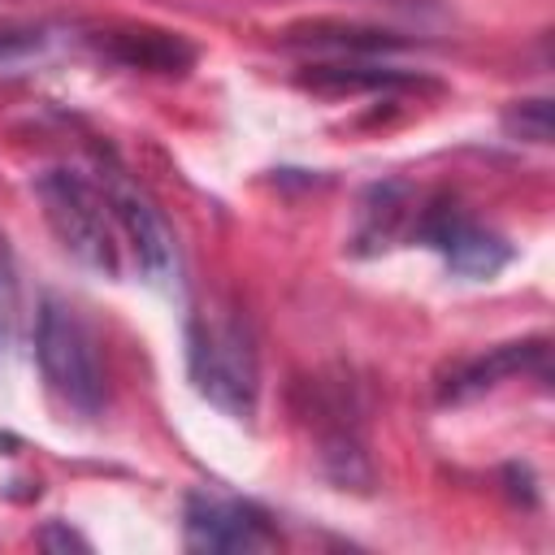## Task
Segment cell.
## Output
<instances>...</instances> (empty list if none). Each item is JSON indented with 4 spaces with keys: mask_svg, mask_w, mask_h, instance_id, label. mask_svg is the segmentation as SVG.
I'll return each mask as SVG.
<instances>
[{
    "mask_svg": "<svg viewBox=\"0 0 555 555\" xmlns=\"http://www.w3.org/2000/svg\"><path fill=\"white\" fill-rule=\"evenodd\" d=\"M186 373L225 416L251 421L260 403V351L247 317L204 308L186 321Z\"/></svg>",
    "mask_w": 555,
    "mask_h": 555,
    "instance_id": "obj_1",
    "label": "cell"
},
{
    "mask_svg": "<svg viewBox=\"0 0 555 555\" xmlns=\"http://www.w3.org/2000/svg\"><path fill=\"white\" fill-rule=\"evenodd\" d=\"M35 195L43 204V217L52 225V234L61 238V247L82 260L95 273L117 278L121 273V225L113 212V199L104 191L100 178L82 173V169H43L35 178Z\"/></svg>",
    "mask_w": 555,
    "mask_h": 555,
    "instance_id": "obj_2",
    "label": "cell"
},
{
    "mask_svg": "<svg viewBox=\"0 0 555 555\" xmlns=\"http://www.w3.org/2000/svg\"><path fill=\"white\" fill-rule=\"evenodd\" d=\"M35 360L48 390L78 416H95L108 399V377L91 325L65 299L48 295L35 321Z\"/></svg>",
    "mask_w": 555,
    "mask_h": 555,
    "instance_id": "obj_3",
    "label": "cell"
},
{
    "mask_svg": "<svg viewBox=\"0 0 555 555\" xmlns=\"http://www.w3.org/2000/svg\"><path fill=\"white\" fill-rule=\"evenodd\" d=\"M108 199H113V212H117V225H121V238H126V251L134 256L139 273L156 286H169L173 273H178V243H173V230L165 221V212L152 204V195L130 182L126 173L108 169L100 173Z\"/></svg>",
    "mask_w": 555,
    "mask_h": 555,
    "instance_id": "obj_4",
    "label": "cell"
},
{
    "mask_svg": "<svg viewBox=\"0 0 555 555\" xmlns=\"http://www.w3.org/2000/svg\"><path fill=\"white\" fill-rule=\"evenodd\" d=\"M182 538H186L191 551H212V555L273 546L269 516L256 503H247L238 494H221V490H195V494H186Z\"/></svg>",
    "mask_w": 555,
    "mask_h": 555,
    "instance_id": "obj_5",
    "label": "cell"
},
{
    "mask_svg": "<svg viewBox=\"0 0 555 555\" xmlns=\"http://www.w3.org/2000/svg\"><path fill=\"white\" fill-rule=\"evenodd\" d=\"M412 230H416L421 243H429V247L451 264V273L473 278V282L494 278V273L512 260V247H507L494 230L477 225L473 217H464V212H460L455 204H447V199L421 208Z\"/></svg>",
    "mask_w": 555,
    "mask_h": 555,
    "instance_id": "obj_6",
    "label": "cell"
},
{
    "mask_svg": "<svg viewBox=\"0 0 555 555\" xmlns=\"http://www.w3.org/2000/svg\"><path fill=\"white\" fill-rule=\"evenodd\" d=\"M546 338H520V343H499L473 360H460L442 382H438V399L442 403H464V399H477L494 386H503L507 377H520V373H538L546 377Z\"/></svg>",
    "mask_w": 555,
    "mask_h": 555,
    "instance_id": "obj_7",
    "label": "cell"
},
{
    "mask_svg": "<svg viewBox=\"0 0 555 555\" xmlns=\"http://www.w3.org/2000/svg\"><path fill=\"white\" fill-rule=\"evenodd\" d=\"M95 48L126 65V69H147V74H186L195 65V43L182 39L178 30L160 26H108L95 35Z\"/></svg>",
    "mask_w": 555,
    "mask_h": 555,
    "instance_id": "obj_8",
    "label": "cell"
},
{
    "mask_svg": "<svg viewBox=\"0 0 555 555\" xmlns=\"http://www.w3.org/2000/svg\"><path fill=\"white\" fill-rule=\"evenodd\" d=\"M304 82L312 91H330V95H360V91H403V87H434L421 74L395 69V65H377L373 56H330L317 65H304Z\"/></svg>",
    "mask_w": 555,
    "mask_h": 555,
    "instance_id": "obj_9",
    "label": "cell"
},
{
    "mask_svg": "<svg viewBox=\"0 0 555 555\" xmlns=\"http://www.w3.org/2000/svg\"><path fill=\"white\" fill-rule=\"evenodd\" d=\"M291 43L304 48H321L330 56H382L403 48L408 39L390 35V30H373V26H347V22H308L291 30Z\"/></svg>",
    "mask_w": 555,
    "mask_h": 555,
    "instance_id": "obj_10",
    "label": "cell"
},
{
    "mask_svg": "<svg viewBox=\"0 0 555 555\" xmlns=\"http://www.w3.org/2000/svg\"><path fill=\"white\" fill-rule=\"evenodd\" d=\"M403 217H408V186L403 182H386V186H373L364 208H360V230H356V243L364 251H377V247H390L403 230Z\"/></svg>",
    "mask_w": 555,
    "mask_h": 555,
    "instance_id": "obj_11",
    "label": "cell"
},
{
    "mask_svg": "<svg viewBox=\"0 0 555 555\" xmlns=\"http://www.w3.org/2000/svg\"><path fill=\"white\" fill-rule=\"evenodd\" d=\"M503 130L529 143H551V100H516L503 113Z\"/></svg>",
    "mask_w": 555,
    "mask_h": 555,
    "instance_id": "obj_12",
    "label": "cell"
},
{
    "mask_svg": "<svg viewBox=\"0 0 555 555\" xmlns=\"http://www.w3.org/2000/svg\"><path fill=\"white\" fill-rule=\"evenodd\" d=\"M13 291H17V269H13V251H9V238L0 234V312L13 304Z\"/></svg>",
    "mask_w": 555,
    "mask_h": 555,
    "instance_id": "obj_13",
    "label": "cell"
},
{
    "mask_svg": "<svg viewBox=\"0 0 555 555\" xmlns=\"http://www.w3.org/2000/svg\"><path fill=\"white\" fill-rule=\"evenodd\" d=\"M39 546H52V551H69V546H78V551H87L91 542H87V538H78L74 529H61V525H48V529L39 533Z\"/></svg>",
    "mask_w": 555,
    "mask_h": 555,
    "instance_id": "obj_14",
    "label": "cell"
}]
</instances>
